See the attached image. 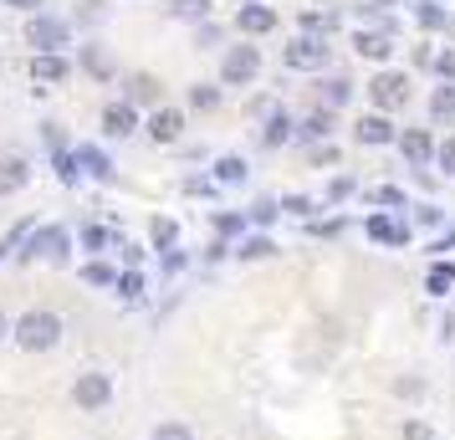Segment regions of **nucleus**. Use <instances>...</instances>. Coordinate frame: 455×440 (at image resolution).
Returning <instances> with one entry per match:
<instances>
[{
	"label": "nucleus",
	"instance_id": "obj_42",
	"mask_svg": "<svg viewBox=\"0 0 455 440\" xmlns=\"http://www.w3.org/2000/svg\"><path fill=\"white\" fill-rule=\"evenodd\" d=\"M435 164L445 169V180H455V133H451V139H440V148H435Z\"/></svg>",
	"mask_w": 455,
	"mask_h": 440
},
{
	"label": "nucleus",
	"instance_id": "obj_40",
	"mask_svg": "<svg viewBox=\"0 0 455 440\" xmlns=\"http://www.w3.org/2000/svg\"><path fill=\"white\" fill-rule=\"evenodd\" d=\"M148 440H195V430H189L185 420H159V425H154V436Z\"/></svg>",
	"mask_w": 455,
	"mask_h": 440
},
{
	"label": "nucleus",
	"instance_id": "obj_53",
	"mask_svg": "<svg viewBox=\"0 0 455 440\" xmlns=\"http://www.w3.org/2000/svg\"><path fill=\"white\" fill-rule=\"evenodd\" d=\"M185 195H215V180H185Z\"/></svg>",
	"mask_w": 455,
	"mask_h": 440
},
{
	"label": "nucleus",
	"instance_id": "obj_46",
	"mask_svg": "<svg viewBox=\"0 0 455 440\" xmlns=\"http://www.w3.org/2000/svg\"><path fill=\"white\" fill-rule=\"evenodd\" d=\"M282 210H287V215H302V220H307V215H312L317 205H312L307 195H282Z\"/></svg>",
	"mask_w": 455,
	"mask_h": 440
},
{
	"label": "nucleus",
	"instance_id": "obj_36",
	"mask_svg": "<svg viewBox=\"0 0 455 440\" xmlns=\"http://www.w3.org/2000/svg\"><path fill=\"white\" fill-rule=\"evenodd\" d=\"M52 169H57V180H62L67 189L83 180V164H77V154H72V148H57V154H52Z\"/></svg>",
	"mask_w": 455,
	"mask_h": 440
},
{
	"label": "nucleus",
	"instance_id": "obj_21",
	"mask_svg": "<svg viewBox=\"0 0 455 440\" xmlns=\"http://www.w3.org/2000/svg\"><path fill=\"white\" fill-rule=\"evenodd\" d=\"M26 185H31V159L0 154V200H5V195H21Z\"/></svg>",
	"mask_w": 455,
	"mask_h": 440
},
{
	"label": "nucleus",
	"instance_id": "obj_33",
	"mask_svg": "<svg viewBox=\"0 0 455 440\" xmlns=\"http://www.w3.org/2000/svg\"><path fill=\"white\" fill-rule=\"evenodd\" d=\"M185 103H189V113H215V108H220V87L215 83H195Z\"/></svg>",
	"mask_w": 455,
	"mask_h": 440
},
{
	"label": "nucleus",
	"instance_id": "obj_6",
	"mask_svg": "<svg viewBox=\"0 0 455 440\" xmlns=\"http://www.w3.org/2000/svg\"><path fill=\"white\" fill-rule=\"evenodd\" d=\"M282 62L291 67V72H323V67L332 62V36H291V46L282 52Z\"/></svg>",
	"mask_w": 455,
	"mask_h": 440
},
{
	"label": "nucleus",
	"instance_id": "obj_32",
	"mask_svg": "<svg viewBox=\"0 0 455 440\" xmlns=\"http://www.w3.org/2000/svg\"><path fill=\"white\" fill-rule=\"evenodd\" d=\"M246 215H251V226H256V231H271V226L282 220V200H271V195H261V200H256V205L246 210Z\"/></svg>",
	"mask_w": 455,
	"mask_h": 440
},
{
	"label": "nucleus",
	"instance_id": "obj_31",
	"mask_svg": "<svg viewBox=\"0 0 455 440\" xmlns=\"http://www.w3.org/2000/svg\"><path fill=\"white\" fill-rule=\"evenodd\" d=\"M113 292L124 297V302H139V297L148 292V276L139 272V267H124V272H118V287H113Z\"/></svg>",
	"mask_w": 455,
	"mask_h": 440
},
{
	"label": "nucleus",
	"instance_id": "obj_50",
	"mask_svg": "<svg viewBox=\"0 0 455 440\" xmlns=\"http://www.w3.org/2000/svg\"><path fill=\"white\" fill-rule=\"evenodd\" d=\"M307 231L312 236H328V241H332V236H343V220H307Z\"/></svg>",
	"mask_w": 455,
	"mask_h": 440
},
{
	"label": "nucleus",
	"instance_id": "obj_26",
	"mask_svg": "<svg viewBox=\"0 0 455 440\" xmlns=\"http://www.w3.org/2000/svg\"><path fill=\"white\" fill-rule=\"evenodd\" d=\"M451 287H455V261L435 256L430 272H425V292H430V297H451Z\"/></svg>",
	"mask_w": 455,
	"mask_h": 440
},
{
	"label": "nucleus",
	"instance_id": "obj_41",
	"mask_svg": "<svg viewBox=\"0 0 455 440\" xmlns=\"http://www.w3.org/2000/svg\"><path fill=\"white\" fill-rule=\"evenodd\" d=\"M410 220H414V226H425V231H440V226H445V210L425 200V205H414V215H410Z\"/></svg>",
	"mask_w": 455,
	"mask_h": 440
},
{
	"label": "nucleus",
	"instance_id": "obj_29",
	"mask_svg": "<svg viewBox=\"0 0 455 440\" xmlns=\"http://www.w3.org/2000/svg\"><path fill=\"white\" fill-rule=\"evenodd\" d=\"M148 246H154V252H174V246H180V226H174L169 215H154V220H148Z\"/></svg>",
	"mask_w": 455,
	"mask_h": 440
},
{
	"label": "nucleus",
	"instance_id": "obj_25",
	"mask_svg": "<svg viewBox=\"0 0 455 440\" xmlns=\"http://www.w3.org/2000/svg\"><path fill=\"white\" fill-rule=\"evenodd\" d=\"M317 103L332 108V113H338V108H348L353 103V83H348V77H323V83H317Z\"/></svg>",
	"mask_w": 455,
	"mask_h": 440
},
{
	"label": "nucleus",
	"instance_id": "obj_45",
	"mask_svg": "<svg viewBox=\"0 0 455 440\" xmlns=\"http://www.w3.org/2000/svg\"><path fill=\"white\" fill-rule=\"evenodd\" d=\"M435 77H440V83H455V46H445V52L435 57Z\"/></svg>",
	"mask_w": 455,
	"mask_h": 440
},
{
	"label": "nucleus",
	"instance_id": "obj_39",
	"mask_svg": "<svg viewBox=\"0 0 455 440\" xmlns=\"http://www.w3.org/2000/svg\"><path fill=\"white\" fill-rule=\"evenodd\" d=\"M353 195H358V180H353V174H332L328 180V205H343Z\"/></svg>",
	"mask_w": 455,
	"mask_h": 440
},
{
	"label": "nucleus",
	"instance_id": "obj_51",
	"mask_svg": "<svg viewBox=\"0 0 455 440\" xmlns=\"http://www.w3.org/2000/svg\"><path fill=\"white\" fill-rule=\"evenodd\" d=\"M215 42H220V26H195V46H215Z\"/></svg>",
	"mask_w": 455,
	"mask_h": 440
},
{
	"label": "nucleus",
	"instance_id": "obj_4",
	"mask_svg": "<svg viewBox=\"0 0 455 440\" xmlns=\"http://www.w3.org/2000/svg\"><path fill=\"white\" fill-rule=\"evenodd\" d=\"M256 77H261V46H251V42L226 46V57H220V87H251Z\"/></svg>",
	"mask_w": 455,
	"mask_h": 440
},
{
	"label": "nucleus",
	"instance_id": "obj_49",
	"mask_svg": "<svg viewBox=\"0 0 455 440\" xmlns=\"http://www.w3.org/2000/svg\"><path fill=\"white\" fill-rule=\"evenodd\" d=\"M394 395L399 399H419L425 395V384H419V379H394Z\"/></svg>",
	"mask_w": 455,
	"mask_h": 440
},
{
	"label": "nucleus",
	"instance_id": "obj_12",
	"mask_svg": "<svg viewBox=\"0 0 455 440\" xmlns=\"http://www.w3.org/2000/svg\"><path fill=\"white\" fill-rule=\"evenodd\" d=\"M124 103H133V108H164V83L154 77V72H128L124 77Z\"/></svg>",
	"mask_w": 455,
	"mask_h": 440
},
{
	"label": "nucleus",
	"instance_id": "obj_18",
	"mask_svg": "<svg viewBox=\"0 0 455 440\" xmlns=\"http://www.w3.org/2000/svg\"><path fill=\"white\" fill-rule=\"evenodd\" d=\"M297 139V118H291L287 108H271L267 118H261V148H282Z\"/></svg>",
	"mask_w": 455,
	"mask_h": 440
},
{
	"label": "nucleus",
	"instance_id": "obj_10",
	"mask_svg": "<svg viewBox=\"0 0 455 440\" xmlns=\"http://www.w3.org/2000/svg\"><path fill=\"white\" fill-rule=\"evenodd\" d=\"M399 133H404V128H394L389 113H363V118L353 124V139L363 148H389V144H399Z\"/></svg>",
	"mask_w": 455,
	"mask_h": 440
},
{
	"label": "nucleus",
	"instance_id": "obj_52",
	"mask_svg": "<svg viewBox=\"0 0 455 440\" xmlns=\"http://www.w3.org/2000/svg\"><path fill=\"white\" fill-rule=\"evenodd\" d=\"M118 252H124V261H128V267H139V261H144V246H133V241H118Z\"/></svg>",
	"mask_w": 455,
	"mask_h": 440
},
{
	"label": "nucleus",
	"instance_id": "obj_11",
	"mask_svg": "<svg viewBox=\"0 0 455 440\" xmlns=\"http://www.w3.org/2000/svg\"><path fill=\"white\" fill-rule=\"evenodd\" d=\"M353 52L384 67L394 52H399V42H394V31H384V26H358V31H353Z\"/></svg>",
	"mask_w": 455,
	"mask_h": 440
},
{
	"label": "nucleus",
	"instance_id": "obj_34",
	"mask_svg": "<svg viewBox=\"0 0 455 440\" xmlns=\"http://www.w3.org/2000/svg\"><path fill=\"white\" fill-rule=\"evenodd\" d=\"M77 241H83V252H108V246H118V236L108 231V226H98V220H87L83 231H77Z\"/></svg>",
	"mask_w": 455,
	"mask_h": 440
},
{
	"label": "nucleus",
	"instance_id": "obj_56",
	"mask_svg": "<svg viewBox=\"0 0 455 440\" xmlns=\"http://www.w3.org/2000/svg\"><path fill=\"white\" fill-rule=\"evenodd\" d=\"M11 328H16V323H11V317L0 313V343H5V338H11Z\"/></svg>",
	"mask_w": 455,
	"mask_h": 440
},
{
	"label": "nucleus",
	"instance_id": "obj_43",
	"mask_svg": "<svg viewBox=\"0 0 455 440\" xmlns=\"http://www.w3.org/2000/svg\"><path fill=\"white\" fill-rule=\"evenodd\" d=\"M307 159H312L317 169H338V144H312Z\"/></svg>",
	"mask_w": 455,
	"mask_h": 440
},
{
	"label": "nucleus",
	"instance_id": "obj_28",
	"mask_svg": "<svg viewBox=\"0 0 455 440\" xmlns=\"http://www.w3.org/2000/svg\"><path fill=\"white\" fill-rule=\"evenodd\" d=\"M246 174H251V164L241 159V154H220L210 180H215V185H246Z\"/></svg>",
	"mask_w": 455,
	"mask_h": 440
},
{
	"label": "nucleus",
	"instance_id": "obj_57",
	"mask_svg": "<svg viewBox=\"0 0 455 440\" xmlns=\"http://www.w3.org/2000/svg\"><path fill=\"white\" fill-rule=\"evenodd\" d=\"M16 252V246H11V241H0V261H5V256Z\"/></svg>",
	"mask_w": 455,
	"mask_h": 440
},
{
	"label": "nucleus",
	"instance_id": "obj_1",
	"mask_svg": "<svg viewBox=\"0 0 455 440\" xmlns=\"http://www.w3.org/2000/svg\"><path fill=\"white\" fill-rule=\"evenodd\" d=\"M62 317L52 313V308H31V313L16 317V328H11V343L21 348V354H52L57 343H62Z\"/></svg>",
	"mask_w": 455,
	"mask_h": 440
},
{
	"label": "nucleus",
	"instance_id": "obj_8",
	"mask_svg": "<svg viewBox=\"0 0 455 440\" xmlns=\"http://www.w3.org/2000/svg\"><path fill=\"white\" fill-rule=\"evenodd\" d=\"M363 236H369L373 246H410L414 220H410V215H389V210H373L369 220H363Z\"/></svg>",
	"mask_w": 455,
	"mask_h": 440
},
{
	"label": "nucleus",
	"instance_id": "obj_17",
	"mask_svg": "<svg viewBox=\"0 0 455 440\" xmlns=\"http://www.w3.org/2000/svg\"><path fill=\"white\" fill-rule=\"evenodd\" d=\"M72 77V62H67L62 52H42V57H31V83H42V87H57ZM36 87V92H42Z\"/></svg>",
	"mask_w": 455,
	"mask_h": 440
},
{
	"label": "nucleus",
	"instance_id": "obj_15",
	"mask_svg": "<svg viewBox=\"0 0 455 440\" xmlns=\"http://www.w3.org/2000/svg\"><path fill=\"white\" fill-rule=\"evenodd\" d=\"M332 124H338V113H332V108H312L307 118H297V139H302V144H332Z\"/></svg>",
	"mask_w": 455,
	"mask_h": 440
},
{
	"label": "nucleus",
	"instance_id": "obj_55",
	"mask_svg": "<svg viewBox=\"0 0 455 440\" xmlns=\"http://www.w3.org/2000/svg\"><path fill=\"white\" fill-rule=\"evenodd\" d=\"M5 5H16V11H36V5H46V0H5Z\"/></svg>",
	"mask_w": 455,
	"mask_h": 440
},
{
	"label": "nucleus",
	"instance_id": "obj_58",
	"mask_svg": "<svg viewBox=\"0 0 455 440\" xmlns=\"http://www.w3.org/2000/svg\"><path fill=\"white\" fill-rule=\"evenodd\" d=\"M410 5H414V0H410Z\"/></svg>",
	"mask_w": 455,
	"mask_h": 440
},
{
	"label": "nucleus",
	"instance_id": "obj_13",
	"mask_svg": "<svg viewBox=\"0 0 455 440\" xmlns=\"http://www.w3.org/2000/svg\"><path fill=\"white\" fill-rule=\"evenodd\" d=\"M394 148L404 154V164H410V169H430V164H435V148H440V144H435L430 128H404Z\"/></svg>",
	"mask_w": 455,
	"mask_h": 440
},
{
	"label": "nucleus",
	"instance_id": "obj_38",
	"mask_svg": "<svg viewBox=\"0 0 455 440\" xmlns=\"http://www.w3.org/2000/svg\"><path fill=\"white\" fill-rule=\"evenodd\" d=\"M363 200H369V205H384V210H399V205H404V189H399V185H373ZM404 210H410V205H404Z\"/></svg>",
	"mask_w": 455,
	"mask_h": 440
},
{
	"label": "nucleus",
	"instance_id": "obj_48",
	"mask_svg": "<svg viewBox=\"0 0 455 440\" xmlns=\"http://www.w3.org/2000/svg\"><path fill=\"white\" fill-rule=\"evenodd\" d=\"M42 139L52 144V154H57V148H72L67 144V133H62V124H42Z\"/></svg>",
	"mask_w": 455,
	"mask_h": 440
},
{
	"label": "nucleus",
	"instance_id": "obj_14",
	"mask_svg": "<svg viewBox=\"0 0 455 440\" xmlns=\"http://www.w3.org/2000/svg\"><path fill=\"white\" fill-rule=\"evenodd\" d=\"M98 124H103V139H133V133L144 128V124H139V108L124 103V98H118V103H108Z\"/></svg>",
	"mask_w": 455,
	"mask_h": 440
},
{
	"label": "nucleus",
	"instance_id": "obj_44",
	"mask_svg": "<svg viewBox=\"0 0 455 440\" xmlns=\"http://www.w3.org/2000/svg\"><path fill=\"white\" fill-rule=\"evenodd\" d=\"M185 267H189V256L180 252V246H174V252H164V256H159V272H164V276H180V272H185Z\"/></svg>",
	"mask_w": 455,
	"mask_h": 440
},
{
	"label": "nucleus",
	"instance_id": "obj_9",
	"mask_svg": "<svg viewBox=\"0 0 455 440\" xmlns=\"http://www.w3.org/2000/svg\"><path fill=\"white\" fill-rule=\"evenodd\" d=\"M144 133L148 139H154V144L159 148H169V144H180V139H185V108H154V113H148L144 118Z\"/></svg>",
	"mask_w": 455,
	"mask_h": 440
},
{
	"label": "nucleus",
	"instance_id": "obj_23",
	"mask_svg": "<svg viewBox=\"0 0 455 440\" xmlns=\"http://www.w3.org/2000/svg\"><path fill=\"white\" fill-rule=\"evenodd\" d=\"M410 11H414V21H419V31H445V26H455V16L445 11V0H414Z\"/></svg>",
	"mask_w": 455,
	"mask_h": 440
},
{
	"label": "nucleus",
	"instance_id": "obj_35",
	"mask_svg": "<svg viewBox=\"0 0 455 440\" xmlns=\"http://www.w3.org/2000/svg\"><path fill=\"white\" fill-rule=\"evenodd\" d=\"M77 276H83L87 287H108V292L118 287V267H108V261H83V272Z\"/></svg>",
	"mask_w": 455,
	"mask_h": 440
},
{
	"label": "nucleus",
	"instance_id": "obj_30",
	"mask_svg": "<svg viewBox=\"0 0 455 440\" xmlns=\"http://www.w3.org/2000/svg\"><path fill=\"white\" fill-rule=\"evenodd\" d=\"M210 5H215V0H169V16H174V21L205 26L210 21Z\"/></svg>",
	"mask_w": 455,
	"mask_h": 440
},
{
	"label": "nucleus",
	"instance_id": "obj_27",
	"mask_svg": "<svg viewBox=\"0 0 455 440\" xmlns=\"http://www.w3.org/2000/svg\"><path fill=\"white\" fill-rule=\"evenodd\" d=\"M430 124L455 128V83H440V87L430 92Z\"/></svg>",
	"mask_w": 455,
	"mask_h": 440
},
{
	"label": "nucleus",
	"instance_id": "obj_20",
	"mask_svg": "<svg viewBox=\"0 0 455 440\" xmlns=\"http://www.w3.org/2000/svg\"><path fill=\"white\" fill-rule=\"evenodd\" d=\"M77 67H83L87 77H98V83H113V77H118V62H113L108 46H98V42L77 46Z\"/></svg>",
	"mask_w": 455,
	"mask_h": 440
},
{
	"label": "nucleus",
	"instance_id": "obj_22",
	"mask_svg": "<svg viewBox=\"0 0 455 440\" xmlns=\"http://www.w3.org/2000/svg\"><path fill=\"white\" fill-rule=\"evenodd\" d=\"M276 252H282V246H276V236L271 231H251V236L235 241V261H271Z\"/></svg>",
	"mask_w": 455,
	"mask_h": 440
},
{
	"label": "nucleus",
	"instance_id": "obj_19",
	"mask_svg": "<svg viewBox=\"0 0 455 440\" xmlns=\"http://www.w3.org/2000/svg\"><path fill=\"white\" fill-rule=\"evenodd\" d=\"M72 154H77V164H83L87 180H103V185H113V159H108V148L103 144H72Z\"/></svg>",
	"mask_w": 455,
	"mask_h": 440
},
{
	"label": "nucleus",
	"instance_id": "obj_7",
	"mask_svg": "<svg viewBox=\"0 0 455 440\" xmlns=\"http://www.w3.org/2000/svg\"><path fill=\"white\" fill-rule=\"evenodd\" d=\"M72 404H77V410H87V415L108 410V404H113V374H103V369H87V374H77V379H72Z\"/></svg>",
	"mask_w": 455,
	"mask_h": 440
},
{
	"label": "nucleus",
	"instance_id": "obj_37",
	"mask_svg": "<svg viewBox=\"0 0 455 440\" xmlns=\"http://www.w3.org/2000/svg\"><path fill=\"white\" fill-rule=\"evenodd\" d=\"M302 31H307V36H332V31H338V11H307V16H302Z\"/></svg>",
	"mask_w": 455,
	"mask_h": 440
},
{
	"label": "nucleus",
	"instance_id": "obj_47",
	"mask_svg": "<svg viewBox=\"0 0 455 440\" xmlns=\"http://www.w3.org/2000/svg\"><path fill=\"white\" fill-rule=\"evenodd\" d=\"M404 440H435V430L425 425V420H404V430H399Z\"/></svg>",
	"mask_w": 455,
	"mask_h": 440
},
{
	"label": "nucleus",
	"instance_id": "obj_16",
	"mask_svg": "<svg viewBox=\"0 0 455 440\" xmlns=\"http://www.w3.org/2000/svg\"><path fill=\"white\" fill-rule=\"evenodd\" d=\"M276 5H235V31L241 36H267V31H276Z\"/></svg>",
	"mask_w": 455,
	"mask_h": 440
},
{
	"label": "nucleus",
	"instance_id": "obj_24",
	"mask_svg": "<svg viewBox=\"0 0 455 440\" xmlns=\"http://www.w3.org/2000/svg\"><path fill=\"white\" fill-rule=\"evenodd\" d=\"M210 226H215L220 241H241V236H251V215H246V210H215V215H210Z\"/></svg>",
	"mask_w": 455,
	"mask_h": 440
},
{
	"label": "nucleus",
	"instance_id": "obj_2",
	"mask_svg": "<svg viewBox=\"0 0 455 440\" xmlns=\"http://www.w3.org/2000/svg\"><path fill=\"white\" fill-rule=\"evenodd\" d=\"M363 92H369L373 113H399V108L410 103V72H399V67H379L369 83H363Z\"/></svg>",
	"mask_w": 455,
	"mask_h": 440
},
{
	"label": "nucleus",
	"instance_id": "obj_54",
	"mask_svg": "<svg viewBox=\"0 0 455 440\" xmlns=\"http://www.w3.org/2000/svg\"><path fill=\"white\" fill-rule=\"evenodd\" d=\"M430 252H440V256H445V252H455V231H445V236H435V241H430Z\"/></svg>",
	"mask_w": 455,
	"mask_h": 440
},
{
	"label": "nucleus",
	"instance_id": "obj_5",
	"mask_svg": "<svg viewBox=\"0 0 455 440\" xmlns=\"http://www.w3.org/2000/svg\"><path fill=\"white\" fill-rule=\"evenodd\" d=\"M26 46H31V57H42V52H67V46H72V26H67L62 16L36 11V16L26 21Z\"/></svg>",
	"mask_w": 455,
	"mask_h": 440
},
{
	"label": "nucleus",
	"instance_id": "obj_3",
	"mask_svg": "<svg viewBox=\"0 0 455 440\" xmlns=\"http://www.w3.org/2000/svg\"><path fill=\"white\" fill-rule=\"evenodd\" d=\"M36 256L62 267L67 256H72V231H67V226H36V231L16 246V261H36Z\"/></svg>",
	"mask_w": 455,
	"mask_h": 440
}]
</instances>
